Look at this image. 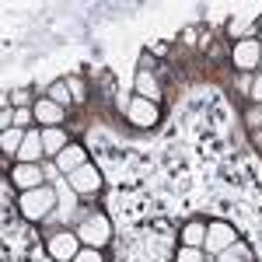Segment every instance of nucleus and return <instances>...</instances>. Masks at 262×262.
<instances>
[{
  "label": "nucleus",
  "mask_w": 262,
  "mask_h": 262,
  "mask_svg": "<svg viewBox=\"0 0 262 262\" xmlns=\"http://www.w3.org/2000/svg\"><path fill=\"white\" fill-rule=\"evenodd\" d=\"M56 206H60V192H56L53 185H42V189H32V192H21V200H18L21 217H25V221H32V224L53 217V213H56Z\"/></svg>",
  "instance_id": "1"
},
{
  "label": "nucleus",
  "mask_w": 262,
  "mask_h": 262,
  "mask_svg": "<svg viewBox=\"0 0 262 262\" xmlns=\"http://www.w3.org/2000/svg\"><path fill=\"white\" fill-rule=\"evenodd\" d=\"M77 238H81L84 248H105V245L112 242V224H108L105 213H91V217L77 227Z\"/></svg>",
  "instance_id": "2"
},
{
  "label": "nucleus",
  "mask_w": 262,
  "mask_h": 262,
  "mask_svg": "<svg viewBox=\"0 0 262 262\" xmlns=\"http://www.w3.org/2000/svg\"><path fill=\"white\" fill-rule=\"evenodd\" d=\"M234 242H238V231L227 221L206 224V242H203V252H206V255H221L224 248H231Z\"/></svg>",
  "instance_id": "3"
},
{
  "label": "nucleus",
  "mask_w": 262,
  "mask_h": 262,
  "mask_svg": "<svg viewBox=\"0 0 262 262\" xmlns=\"http://www.w3.org/2000/svg\"><path fill=\"white\" fill-rule=\"evenodd\" d=\"M46 248H49V255L56 262H74L84 245H81V238H77V231H56Z\"/></svg>",
  "instance_id": "4"
},
{
  "label": "nucleus",
  "mask_w": 262,
  "mask_h": 262,
  "mask_svg": "<svg viewBox=\"0 0 262 262\" xmlns=\"http://www.w3.org/2000/svg\"><path fill=\"white\" fill-rule=\"evenodd\" d=\"M126 116H129L133 126H140V129H150V126H158V119H161L158 101H147V98H140V95L126 101Z\"/></svg>",
  "instance_id": "5"
},
{
  "label": "nucleus",
  "mask_w": 262,
  "mask_h": 262,
  "mask_svg": "<svg viewBox=\"0 0 262 262\" xmlns=\"http://www.w3.org/2000/svg\"><path fill=\"white\" fill-rule=\"evenodd\" d=\"M231 56H234V67H238V70L252 74V70H259L262 42L259 39H238V42H234V49H231Z\"/></svg>",
  "instance_id": "6"
},
{
  "label": "nucleus",
  "mask_w": 262,
  "mask_h": 262,
  "mask_svg": "<svg viewBox=\"0 0 262 262\" xmlns=\"http://www.w3.org/2000/svg\"><path fill=\"white\" fill-rule=\"evenodd\" d=\"M67 182H70V189L77 192V196H95L101 189V171L95 168V164H84V168H77L74 175H67Z\"/></svg>",
  "instance_id": "7"
},
{
  "label": "nucleus",
  "mask_w": 262,
  "mask_h": 262,
  "mask_svg": "<svg viewBox=\"0 0 262 262\" xmlns=\"http://www.w3.org/2000/svg\"><path fill=\"white\" fill-rule=\"evenodd\" d=\"M46 168L42 164H14V171H11V182L18 185L21 192H32V189H42L46 185Z\"/></svg>",
  "instance_id": "8"
},
{
  "label": "nucleus",
  "mask_w": 262,
  "mask_h": 262,
  "mask_svg": "<svg viewBox=\"0 0 262 262\" xmlns=\"http://www.w3.org/2000/svg\"><path fill=\"white\" fill-rule=\"evenodd\" d=\"M42 154H46L42 129H28L25 133V143H21V150H18V164H42Z\"/></svg>",
  "instance_id": "9"
},
{
  "label": "nucleus",
  "mask_w": 262,
  "mask_h": 262,
  "mask_svg": "<svg viewBox=\"0 0 262 262\" xmlns=\"http://www.w3.org/2000/svg\"><path fill=\"white\" fill-rule=\"evenodd\" d=\"M32 112H35V122H39L42 129H53V126H60L63 116H67V108H60L56 101H49V98H39Z\"/></svg>",
  "instance_id": "10"
},
{
  "label": "nucleus",
  "mask_w": 262,
  "mask_h": 262,
  "mask_svg": "<svg viewBox=\"0 0 262 262\" xmlns=\"http://www.w3.org/2000/svg\"><path fill=\"white\" fill-rule=\"evenodd\" d=\"M88 164V150H84L81 143H70L67 150H63L60 158H56V168H60V175H74L77 168Z\"/></svg>",
  "instance_id": "11"
},
{
  "label": "nucleus",
  "mask_w": 262,
  "mask_h": 262,
  "mask_svg": "<svg viewBox=\"0 0 262 262\" xmlns=\"http://www.w3.org/2000/svg\"><path fill=\"white\" fill-rule=\"evenodd\" d=\"M42 147H46V154H49V158H60L63 150L70 147V140H67V133H63V126H53V129H42Z\"/></svg>",
  "instance_id": "12"
},
{
  "label": "nucleus",
  "mask_w": 262,
  "mask_h": 262,
  "mask_svg": "<svg viewBox=\"0 0 262 262\" xmlns=\"http://www.w3.org/2000/svg\"><path fill=\"white\" fill-rule=\"evenodd\" d=\"M206 242V224L203 221H189L182 227V245H189V248H203Z\"/></svg>",
  "instance_id": "13"
},
{
  "label": "nucleus",
  "mask_w": 262,
  "mask_h": 262,
  "mask_svg": "<svg viewBox=\"0 0 262 262\" xmlns=\"http://www.w3.org/2000/svg\"><path fill=\"white\" fill-rule=\"evenodd\" d=\"M217 262H255V255H252V248H248V245L238 238L231 248H224L221 255H217Z\"/></svg>",
  "instance_id": "14"
},
{
  "label": "nucleus",
  "mask_w": 262,
  "mask_h": 262,
  "mask_svg": "<svg viewBox=\"0 0 262 262\" xmlns=\"http://www.w3.org/2000/svg\"><path fill=\"white\" fill-rule=\"evenodd\" d=\"M25 133L28 129H4V137H0V147H4V154H14L18 158V150H21V143H25Z\"/></svg>",
  "instance_id": "15"
},
{
  "label": "nucleus",
  "mask_w": 262,
  "mask_h": 262,
  "mask_svg": "<svg viewBox=\"0 0 262 262\" xmlns=\"http://www.w3.org/2000/svg\"><path fill=\"white\" fill-rule=\"evenodd\" d=\"M137 95H140V98H147V101H158V95H161V91H158V81H154L147 70H140V74H137Z\"/></svg>",
  "instance_id": "16"
},
{
  "label": "nucleus",
  "mask_w": 262,
  "mask_h": 262,
  "mask_svg": "<svg viewBox=\"0 0 262 262\" xmlns=\"http://www.w3.org/2000/svg\"><path fill=\"white\" fill-rule=\"evenodd\" d=\"M56 192H60V217H70V213L77 210V192L70 189V182H67V179H63V185L56 189Z\"/></svg>",
  "instance_id": "17"
},
{
  "label": "nucleus",
  "mask_w": 262,
  "mask_h": 262,
  "mask_svg": "<svg viewBox=\"0 0 262 262\" xmlns=\"http://www.w3.org/2000/svg\"><path fill=\"white\" fill-rule=\"evenodd\" d=\"M46 98L56 101L60 108H67V105H70V84H67V81H53V84H49V91H46Z\"/></svg>",
  "instance_id": "18"
},
{
  "label": "nucleus",
  "mask_w": 262,
  "mask_h": 262,
  "mask_svg": "<svg viewBox=\"0 0 262 262\" xmlns=\"http://www.w3.org/2000/svg\"><path fill=\"white\" fill-rule=\"evenodd\" d=\"M35 101H39V98H32V91H28V88L11 91V105H14V108H35Z\"/></svg>",
  "instance_id": "19"
},
{
  "label": "nucleus",
  "mask_w": 262,
  "mask_h": 262,
  "mask_svg": "<svg viewBox=\"0 0 262 262\" xmlns=\"http://www.w3.org/2000/svg\"><path fill=\"white\" fill-rule=\"evenodd\" d=\"M179 262H206V252H203V248H189V245H182V248H179Z\"/></svg>",
  "instance_id": "20"
},
{
  "label": "nucleus",
  "mask_w": 262,
  "mask_h": 262,
  "mask_svg": "<svg viewBox=\"0 0 262 262\" xmlns=\"http://www.w3.org/2000/svg\"><path fill=\"white\" fill-rule=\"evenodd\" d=\"M32 122H35V112L32 108H14V126L18 129H32Z\"/></svg>",
  "instance_id": "21"
},
{
  "label": "nucleus",
  "mask_w": 262,
  "mask_h": 262,
  "mask_svg": "<svg viewBox=\"0 0 262 262\" xmlns=\"http://www.w3.org/2000/svg\"><path fill=\"white\" fill-rule=\"evenodd\" d=\"M74 262H105V259H101V248H81Z\"/></svg>",
  "instance_id": "22"
},
{
  "label": "nucleus",
  "mask_w": 262,
  "mask_h": 262,
  "mask_svg": "<svg viewBox=\"0 0 262 262\" xmlns=\"http://www.w3.org/2000/svg\"><path fill=\"white\" fill-rule=\"evenodd\" d=\"M248 98L255 101V105H262V74L255 77V81H252V95H248Z\"/></svg>",
  "instance_id": "23"
},
{
  "label": "nucleus",
  "mask_w": 262,
  "mask_h": 262,
  "mask_svg": "<svg viewBox=\"0 0 262 262\" xmlns=\"http://www.w3.org/2000/svg\"><path fill=\"white\" fill-rule=\"evenodd\" d=\"M259 122H262V112H259V108H252V112H248V126H252V133L259 129Z\"/></svg>",
  "instance_id": "24"
},
{
  "label": "nucleus",
  "mask_w": 262,
  "mask_h": 262,
  "mask_svg": "<svg viewBox=\"0 0 262 262\" xmlns=\"http://www.w3.org/2000/svg\"><path fill=\"white\" fill-rule=\"evenodd\" d=\"M70 84V91H74V98H84V88H81V81H67Z\"/></svg>",
  "instance_id": "25"
},
{
  "label": "nucleus",
  "mask_w": 262,
  "mask_h": 262,
  "mask_svg": "<svg viewBox=\"0 0 262 262\" xmlns=\"http://www.w3.org/2000/svg\"><path fill=\"white\" fill-rule=\"evenodd\" d=\"M182 42H189V46H192V42H196V28H185V32H182Z\"/></svg>",
  "instance_id": "26"
},
{
  "label": "nucleus",
  "mask_w": 262,
  "mask_h": 262,
  "mask_svg": "<svg viewBox=\"0 0 262 262\" xmlns=\"http://www.w3.org/2000/svg\"><path fill=\"white\" fill-rule=\"evenodd\" d=\"M259 70H262V56H259Z\"/></svg>",
  "instance_id": "27"
},
{
  "label": "nucleus",
  "mask_w": 262,
  "mask_h": 262,
  "mask_svg": "<svg viewBox=\"0 0 262 262\" xmlns=\"http://www.w3.org/2000/svg\"><path fill=\"white\" fill-rule=\"evenodd\" d=\"M259 42H262V28H259Z\"/></svg>",
  "instance_id": "28"
}]
</instances>
